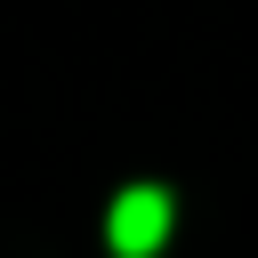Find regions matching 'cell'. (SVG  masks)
<instances>
[{
  "instance_id": "cell-1",
  "label": "cell",
  "mask_w": 258,
  "mask_h": 258,
  "mask_svg": "<svg viewBox=\"0 0 258 258\" xmlns=\"http://www.w3.org/2000/svg\"><path fill=\"white\" fill-rule=\"evenodd\" d=\"M161 234H169V194H161V185H129V194L113 202V218H105V242H113L121 258H153Z\"/></svg>"
}]
</instances>
